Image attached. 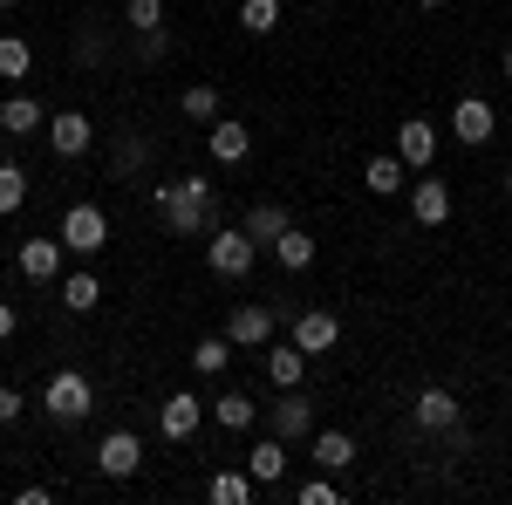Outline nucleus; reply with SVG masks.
Segmentation results:
<instances>
[{
	"instance_id": "15",
	"label": "nucleus",
	"mask_w": 512,
	"mask_h": 505,
	"mask_svg": "<svg viewBox=\"0 0 512 505\" xmlns=\"http://www.w3.org/2000/svg\"><path fill=\"white\" fill-rule=\"evenodd\" d=\"M205 151L219 157V164H239V157L253 151V130L239 117H219V123H205Z\"/></svg>"
},
{
	"instance_id": "4",
	"label": "nucleus",
	"mask_w": 512,
	"mask_h": 505,
	"mask_svg": "<svg viewBox=\"0 0 512 505\" xmlns=\"http://www.w3.org/2000/svg\"><path fill=\"white\" fill-rule=\"evenodd\" d=\"M41 410H48L55 424H82V417L96 410V389H89V376H76V369H62V376L48 383V396H41Z\"/></svg>"
},
{
	"instance_id": "39",
	"label": "nucleus",
	"mask_w": 512,
	"mask_h": 505,
	"mask_svg": "<svg viewBox=\"0 0 512 505\" xmlns=\"http://www.w3.org/2000/svg\"><path fill=\"white\" fill-rule=\"evenodd\" d=\"M417 7H444V0H417Z\"/></svg>"
},
{
	"instance_id": "7",
	"label": "nucleus",
	"mask_w": 512,
	"mask_h": 505,
	"mask_svg": "<svg viewBox=\"0 0 512 505\" xmlns=\"http://www.w3.org/2000/svg\"><path fill=\"white\" fill-rule=\"evenodd\" d=\"M198 424H205V403H198L192 389H178V396H164V410H158V430L171 437V444H192Z\"/></svg>"
},
{
	"instance_id": "22",
	"label": "nucleus",
	"mask_w": 512,
	"mask_h": 505,
	"mask_svg": "<svg viewBox=\"0 0 512 505\" xmlns=\"http://www.w3.org/2000/svg\"><path fill=\"white\" fill-rule=\"evenodd\" d=\"M239 226H246V239H260V246H274V239L287 233L294 219H287V205H274V198H260V205H253V212H246Z\"/></svg>"
},
{
	"instance_id": "14",
	"label": "nucleus",
	"mask_w": 512,
	"mask_h": 505,
	"mask_svg": "<svg viewBox=\"0 0 512 505\" xmlns=\"http://www.w3.org/2000/svg\"><path fill=\"white\" fill-rule=\"evenodd\" d=\"M274 321H280L274 308H253V301H246V308L226 314V335H233V349H260V342L274 335Z\"/></svg>"
},
{
	"instance_id": "34",
	"label": "nucleus",
	"mask_w": 512,
	"mask_h": 505,
	"mask_svg": "<svg viewBox=\"0 0 512 505\" xmlns=\"http://www.w3.org/2000/svg\"><path fill=\"white\" fill-rule=\"evenodd\" d=\"M164 55H171L164 28H144V35H137V62H164Z\"/></svg>"
},
{
	"instance_id": "3",
	"label": "nucleus",
	"mask_w": 512,
	"mask_h": 505,
	"mask_svg": "<svg viewBox=\"0 0 512 505\" xmlns=\"http://www.w3.org/2000/svg\"><path fill=\"white\" fill-rule=\"evenodd\" d=\"M62 246H69L76 260L103 253V246H110V212H103V205H89V198H76V205L62 212Z\"/></svg>"
},
{
	"instance_id": "25",
	"label": "nucleus",
	"mask_w": 512,
	"mask_h": 505,
	"mask_svg": "<svg viewBox=\"0 0 512 505\" xmlns=\"http://www.w3.org/2000/svg\"><path fill=\"white\" fill-rule=\"evenodd\" d=\"M205 499H212V505H246V499H253V471H212Z\"/></svg>"
},
{
	"instance_id": "29",
	"label": "nucleus",
	"mask_w": 512,
	"mask_h": 505,
	"mask_svg": "<svg viewBox=\"0 0 512 505\" xmlns=\"http://www.w3.org/2000/svg\"><path fill=\"white\" fill-rule=\"evenodd\" d=\"M28 69H35V48H28L21 35H0V76H7V82H21Z\"/></svg>"
},
{
	"instance_id": "12",
	"label": "nucleus",
	"mask_w": 512,
	"mask_h": 505,
	"mask_svg": "<svg viewBox=\"0 0 512 505\" xmlns=\"http://www.w3.org/2000/svg\"><path fill=\"white\" fill-rule=\"evenodd\" d=\"M342 342V321L328 308H308V314H294V349H308V355H328Z\"/></svg>"
},
{
	"instance_id": "24",
	"label": "nucleus",
	"mask_w": 512,
	"mask_h": 505,
	"mask_svg": "<svg viewBox=\"0 0 512 505\" xmlns=\"http://www.w3.org/2000/svg\"><path fill=\"white\" fill-rule=\"evenodd\" d=\"M274 260H280L287 273H308V267H315V239L301 233V226H287V233L274 239Z\"/></svg>"
},
{
	"instance_id": "8",
	"label": "nucleus",
	"mask_w": 512,
	"mask_h": 505,
	"mask_svg": "<svg viewBox=\"0 0 512 505\" xmlns=\"http://www.w3.org/2000/svg\"><path fill=\"white\" fill-rule=\"evenodd\" d=\"M492 130H499L492 103H485V96H458V110H451V137L478 151V144H492Z\"/></svg>"
},
{
	"instance_id": "9",
	"label": "nucleus",
	"mask_w": 512,
	"mask_h": 505,
	"mask_svg": "<svg viewBox=\"0 0 512 505\" xmlns=\"http://www.w3.org/2000/svg\"><path fill=\"white\" fill-rule=\"evenodd\" d=\"M41 137H48V151H55V157H82L89 144H96V123L82 117V110H62V117H48Z\"/></svg>"
},
{
	"instance_id": "20",
	"label": "nucleus",
	"mask_w": 512,
	"mask_h": 505,
	"mask_svg": "<svg viewBox=\"0 0 512 505\" xmlns=\"http://www.w3.org/2000/svg\"><path fill=\"white\" fill-rule=\"evenodd\" d=\"M212 424H219V430H233V437H239V430H253V424H260V403H253L246 389H226V396L212 403Z\"/></svg>"
},
{
	"instance_id": "19",
	"label": "nucleus",
	"mask_w": 512,
	"mask_h": 505,
	"mask_svg": "<svg viewBox=\"0 0 512 505\" xmlns=\"http://www.w3.org/2000/svg\"><path fill=\"white\" fill-rule=\"evenodd\" d=\"M308 458H315L321 471H349L355 465V437L349 430H315V437H308Z\"/></svg>"
},
{
	"instance_id": "36",
	"label": "nucleus",
	"mask_w": 512,
	"mask_h": 505,
	"mask_svg": "<svg viewBox=\"0 0 512 505\" xmlns=\"http://www.w3.org/2000/svg\"><path fill=\"white\" fill-rule=\"evenodd\" d=\"M14 417H21V389L0 383V424H14Z\"/></svg>"
},
{
	"instance_id": "26",
	"label": "nucleus",
	"mask_w": 512,
	"mask_h": 505,
	"mask_svg": "<svg viewBox=\"0 0 512 505\" xmlns=\"http://www.w3.org/2000/svg\"><path fill=\"white\" fill-rule=\"evenodd\" d=\"M178 110H185V123H219V89L212 82H185Z\"/></svg>"
},
{
	"instance_id": "30",
	"label": "nucleus",
	"mask_w": 512,
	"mask_h": 505,
	"mask_svg": "<svg viewBox=\"0 0 512 505\" xmlns=\"http://www.w3.org/2000/svg\"><path fill=\"white\" fill-rule=\"evenodd\" d=\"M239 28H246V35H274L280 28V0H246V7H239Z\"/></svg>"
},
{
	"instance_id": "16",
	"label": "nucleus",
	"mask_w": 512,
	"mask_h": 505,
	"mask_svg": "<svg viewBox=\"0 0 512 505\" xmlns=\"http://www.w3.org/2000/svg\"><path fill=\"white\" fill-rule=\"evenodd\" d=\"M396 157L410 164V171H431V157H437V130L424 117H410L403 130H396Z\"/></svg>"
},
{
	"instance_id": "1",
	"label": "nucleus",
	"mask_w": 512,
	"mask_h": 505,
	"mask_svg": "<svg viewBox=\"0 0 512 505\" xmlns=\"http://www.w3.org/2000/svg\"><path fill=\"white\" fill-rule=\"evenodd\" d=\"M151 205H158L164 233L171 239H205L212 219H219V198L205 178H171V185H151Z\"/></svg>"
},
{
	"instance_id": "27",
	"label": "nucleus",
	"mask_w": 512,
	"mask_h": 505,
	"mask_svg": "<svg viewBox=\"0 0 512 505\" xmlns=\"http://www.w3.org/2000/svg\"><path fill=\"white\" fill-rule=\"evenodd\" d=\"M96 301H103V280H96V273H69V280H62V308L69 314H89Z\"/></svg>"
},
{
	"instance_id": "13",
	"label": "nucleus",
	"mask_w": 512,
	"mask_h": 505,
	"mask_svg": "<svg viewBox=\"0 0 512 505\" xmlns=\"http://www.w3.org/2000/svg\"><path fill=\"white\" fill-rule=\"evenodd\" d=\"M62 253H69L62 239H21V253H14V260H21V280H35V287H48V280L62 273Z\"/></svg>"
},
{
	"instance_id": "10",
	"label": "nucleus",
	"mask_w": 512,
	"mask_h": 505,
	"mask_svg": "<svg viewBox=\"0 0 512 505\" xmlns=\"http://www.w3.org/2000/svg\"><path fill=\"white\" fill-rule=\"evenodd\" d=\"M410 417H417L424 430H458V424H465V410H458V396H451L444 383L417 389V403H410Z\"/></svg>"
},
{
	"instance_id": "21",
	"label": "nucleus",
	"mask_w": 512,
	"mask_h": 505,
	"mask_svg": "<svg viewBox=\"0 0 512 505\" xmlns=\"http://www.w3.org/2000/svg\"><path fill=\"white\" fill-rule=\"evenodd\" d=\"M267 383L274 389H301L308 383V349H294V342H287V349H267Z\"/></svg>"
},
{
	"instance_id": "33",
	"label": "nucleus",
	"mask_w": 512,
	"mask_h": 505,
	"mask_svg": "<svg viewBox=\"0 0 512 505\" xmlns=\"http://www.w3.org/2000/svg\"><path fill=\"white\" fill-rule=\"evenodd\" d=\"M21 198H28V171L21 164H0V212H21Z\"/></svg>"
},
{
	"instance_id": "31",
	"label": "nucleus",
	"mask_w": 512,
	"mask_h": 505,
	"mask_svg": "<svg viewBox=\"0 0 512 505\" xmlns=\"http://www.w3.org/2000/svg\"><path fill=\"white\" fill-rule=\"evenodd\" d=\"M110 164H117V171H144V164H151V144H144L137 130H123L117 151H110Z\"/></svg>"
},
{
	"instance_id": "37",
	"label": "nucleus",
	"mask_w": 512,
	"mask_h": 505,
	"mask_svg": "<svg viewBox=\"0 0 512 505\" xmlns=\"http://www.w3.org/2000/svg\"><path fill=\"white\" fill-rule=\"evenodd\" d=\"M7 335H14V308L0 301V342H7Z\"/></svg>"
},
{
	"instance_id": "17",
	"label": "nucleus",
	"mask_w": 512,
	"mask_h": 505,
	"mask_svg": "<svg viewBox=\"0 0 512 505\" xmlns=\"http://www.w3.org/2000/svg\"><path fill=\"white\" fill-rule=\"evenodd\" d=\"M246 471H253V485H280V478H287V437L267 430V437L246 451Z\"/></svg>"
},
{
	"instance_id": "11",
	"label": "nucleus",
	"mask_w": 512,
	"mask_h": 505,
	"mask_svg": "<svg viewBox=\"0 0 512 505\" xmlns=\"http://www.w3.org/2000/svg\"><path fill=\"white\" fill-rule=\"evenodd\" d=\"M410 219H417V226H444V219H451V185H444L437 171H424V178L410 185Z\"/></svg>"
},
{
	"instance_id": "41",
	"label": "nucleus",
	"mask_w": 512,
	"mask_h": 505,
	"mask_svg": "<svg viewBox=\"0 0 512 505\" xmlns=\"http://www.w3.org/2000/svg\"><path fill=\"white\" fill-rule=\"evenodd\" d=\"M0 7H21V0H0Z\"/></svg>"
},
{
	"instance_id": "38",
	"label": "nucleus",
	"mask_w": 512,
	"mask_h": 505,
	"mask_svg": "<svg viewBox=\"0 0 512 505\" xmlns=\"http://www.w3.org/2000/svg\"><path fill=\"white\" fill-rule=\"evenodd\" d=\"M506 82H512V48H506Z\"/></svg>"
},
{
	"instance_id": "23",
	"label": "nucleus",
	"mask_w": 512,
	"mask_h": 505,
	"mask_svg": "<svg viewBox=\"0 0 512 505\" xmlns=\"http://www.w3.org/2000/svg\"><path fill=\"white\" fill-rule=\"evenodd\" d=\"M403 171H410V164H403V157H369V164H362V185H369V192L376 198H396L403 192Z\"/></svg>"
},
{
	"instance_id": "5",
	"label": "nucleus",
	"mask_w": 512,
	"mask_h": 505,
	"mask_svg": "<svg viewBox=\"0 0 512 505\" xmlns=\"http://www.w3.org/2000/svg\"><path fill=\"white\" fill-rule=\"evenodd\" d=\"M267 430H274V437H287V444L315 437V403H308L301 389H280V403L267 410Z\"/></svg>"
},
{
	"instance_id": "28",
	"label": "nucleus",
	"mask_w": 512,
	"mask_h": 505,
	"mask_svg": "<svg viewBox=\"0 0 512 505\" xmlns=\"http://www.w3.org/2000/svg\"><path fill=\"white\" fill-rule=\"evenodd\" d=\"M226 362H233V335H205V342L192 349V369H198V376H219Z\"/></svg>"
},
{
	"instance_id": "18",
	"label": "nucleus",
	"mask_w": 512,
	"mask_h": 505,
	"mask_svg": "<svg viewBox=\"0 0 512 505\" xmlns=\"http://www.w3.org/2000/svg\"><path fill=\"white\" fill-rule=\"evenodd\" d=\"M0 130H7V137L21 144V137H35V130H48V110H41L35 96H7V103H0Z\"/></svg>"
},
{
	"instance_id": "2",
	"label": "nucleus",
	"mask_w": 512,
	"mask_h": 505,
	"mask_svg": "<svg viewBox=\"0 0 512 505\" xmlns=\"http://www.w3.org/2000/svg\"><path fill=\"white\" fill-rule=\"evenodd\" d=\"M253 260H260V239H246V226H212L205 233V267L219 280H246Z\"/></svg>"
},
{
	"instance_id": "6",
	"label": "nucleus",
	"mask_w": 512,
	"mask_h": 505,
	"mask_svg": "<svg viewBox=\"0 0 512 505\" xmlns=\"http://www.w3.org/2000/svg\"><path fill=\"white\" fill-rule=\"evenodd\" d=\"M137 465H144V437H137V430H110V437L96 444V471H103V478H137Z\"/></svg>"
},
{
	"instance_id": "35",
	"label": "nucleus",
	"mask_w": 512,
	"mask_h": 505,
	"mask_svg": "<svg viewBox=\"0 0 512 505\" xmlns=\"http://www.w3.org/2000/svg\"><path fill=\"white\" fill-rule=\"evenodd\" d=\"M294 499H301V505H335V499H342V492H335V485H328V478H308V485H301V492H294Z\"/></svg>"
},
{
	"instance_id": "40",
	"label": "nucleus",
	"mask_w": 512,
	"mask_h": 505,
	"mask_svg": "<svg viewBox=\"0 0 512 505\" xmlns=\"http://www.w3.org/2000/svg\"><path fill=\"white\" fill-rule=\"evenodd\" d=\"M506 198H512V171H506Z\"/></svg>"
},
{
	"instance_id": "32",
	"label": "nucleus",
	"mask_w": 512,
	"mask_h": 505,
	"mask_svg": "<svg viewBox=\"0 0 512 505\" xmlns=\"http://www.w3.org/2000/svg\"><path fill=\"white\" fill-rule=\"evenodd\" d=\"M123 21H130V35H144V28H164V0H123Z\"/></svg>"
}]
</instances>
